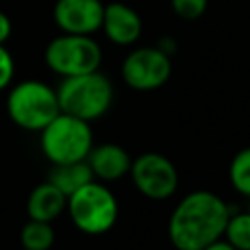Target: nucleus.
Segmentation results:
<instances>
[{"instance_id": "nucleus-21", "label": "nucleus", "mask_w": 250, "mask_h": 250, "mask_svg": "<svg viewBox=\"0 0 250 250\" xmlns=\"http://www.w3.org/2000/svg\"><path fill=\"white\" fill-rule=\"evenodd\" d=\"M203 250H236V248H234V246H230L227 240H221V238H219V240L211 242L209 246H205Z\"/></svg>"}, {"instance_id": "nucleus-2", "label": "nucleus", "mask_w": 250, "mask_h": 250, "mask_svg": "<svg viewBox=\"0 0 250 250\" xmlns=\"http://www.w3.org/2000/svg\"><path fill=\"white\" fill-rule=\"evenodd\" d=\"M57 100L62 113L94 121L102 117L113 102V86L100 70L66 76L57 88Z\"/></svg>"}, {"instance_id": "nucleus-9", "label": "nucleus", "mask_w": 250, "mask_h": 250, "mask_svg": "<svg viewBox=\"0 0 250 250\" xmlns=\"http://www.w3.org/2000/svg\"><path fill=\"white\" fill-rule=\"evenodd\" d=\"M104 6L102 0H57L53 20L62 33L92 35L102 27Z\"/></svg>"}, {"instance_id": "nucleus-17", "label": "nucleus", "mask_w": 250, "mask_h": 250, "mask_svg": "<svg viewBox=\"0 0 250 250\" xmlns=\"http://www.w3.org/2000/svg\"><path fill=\"white\" fill-rule=\"evenodd\" d=\"M170 6L182 20H197L207 10V0H170Z\"/></svg>"}, {"instance_id": "nucleus-18", "label": "nucleus", "mask_w": 250, "mask_h": 250, "mask_svg": "<svg viewBox=\"0 0 250 250\" xmlns=\"http://www.w3.org/2000/svg\"><path fill=\"white\" fill-rule=\"evenodd\" d=\"M14 72H16L14 59H12L10 51L4 45H0V90L10 86V82L14 78Z\"/></svg>"}, {"instance_id": "nucleus-3", "label": "nucleus", "mask_w": 250, "mask_h": 250, "mask_svg": "<svg viewBox=\"0 0 250 250\" xmlns=\"http://www.w3.org/2000/svg\"><path fill=\"white\" fill-rule=\"evenodd\" d=\"M39 133L41 150L51 164L86 160L88 152L94 146L90 123L62 111L55 115Z\"/></svg>"}, {"instance_id": "nucleus-6", "label": "nucleus", "mask_w": 250, "mask_h": 250, "mask_svg": "<svg viewBox=\"0 0 250 250\" xmlns=\"http://www.w3.org/2000/svg\"><path fill=\"white\" fill-rule=\"evenodd\" d=\"M102 59V47L92 35L61 33L45 47V64L62 78L100 70Z\"/></svg>"}, {"instance_id": "nucleus-15", "label": "nucleus", "mask_w": 250, "mask_h": 250, "mask_svg": "<svg viewBox=\"0 0 250 250\" xmlns=\"http://www.w3.org/2000/svg\"><path fill=\"white\" fill-rule=\"evenodd\" d=\"M223 236L236 250H250V211L230 213Z\"/></svg>"}, {"instance_id": "nucleus-11", "label": "nucleus", "mask_w": 250, "mask_h": 250, "mask_svg": "<svg viewBox=\"0 0 250 250\" xmlns=\"http://www.w3.org/2000/svg\"><path fill=\"white\" fill-rule=\"evenodd\" d=\"M86 162L96 180L113 182L129 174L133 160L123 146L115 143H104L100 146H92L86 156Z\"/></svg>"}, {"instance_id": "nucleus-5", "label": "nucleus", "mask_w": 250, "mask_h": 250, "mask_svg": "<svg viewBox=\"0 0 250 250\" xmlns=\"http://www.w3.org/2000/svg\"><path fill=\"white\" fill-rule=\"evenodd\" d=\"M66 209L74 227L84 234L92 236L111 230L119 215L115 195L111 193V189L98 184L96 180L88 182L72 195H68Z\"/></svg>"}, {"instance_id": "nucleus-14", "label": "nucleus", "mask_w": 250, "mask_h": 250, "mask_svg": "<svg viewBox=\"0 0 250 250\" xmlns=\"http://www.w3.org/2000/svg\"><path fill=\"white\" fill-rule=\"evenodd\" d=\"M20 242L23 250H51L55 244V229L47 221L29 219L20 230Z\"/></svg>"}, {"instance_id": "nucleus-10", "label": "nucleus", "mask_w": 250, "mask_h": 250, "mask_svg": "<svg viewBox=\"0 0 250 250\" xmlns=\"http://www.w3.org/2000/svg\"><path fill=\"white\" fill-rule=\"evenodd\" d=\"M100 29L113 45L129 47L137 43L143 33V20L131 6L123 2H109L104 6V18Z\"/></svg>"}, {"instance_id": "nucleus-16", "label": "nucleus", "mask_w": 250, "mask_h": 250, "mask_svg": "<svg viewBox=\"0 0 250 250\" xmlns=\"http://www.w3.org/2000/svg\"><path fill=\"white\" fill-rule=\"evenodd\" d=\"M229 178H230L232 188L238 193L250 197V146H246L234 154V158L230 160Z\"/></svg>"}, {"instance_id": "nucleus-4", "label": "nucleus", "mask_w": 250, "mask_h": 250, "mask_svg": "<svg viewBox=\"0 0 250 250\" xmlns=\"http://www.w3.org/2000/svg\"><path fill=\"white\" fill-rule=\"evenodd\" d=\"M10 119L25 131H41L55 115L61 113L57 90L41 80L18 82L6 98Z\"/></svg>"}, {"instance_id": "nucleus-12", "label": "nucleus", "mask_w": 250, "mask_h": 250, "mask_svg": "<svg viewBox=\"0 0 250 250\" xmlns=\"http://www.w3.org/2000/svg\"><path fill=\"white\" fill-rule=\"evenodd\" d=\"M66 195L53 186L49 180L35 186L27 197V217L35 221H47L53 223L66 207Z\"/></svg>"}, {"instance_id": "nucleus-19", "label": "nucleus", "mask_w": 250, "mask_h": 250, "mask_svg": "<svg viewBox=\"0 0 250 250\" xmlns=\"http://www.w3.org/2000/svg\"><path fill=\"white\" fill-rule=\"evenodd\" d=\"M10 35H12V20L4 12H0V45H4L10 39Z\"/></svg>"}, {"instance_id": "nucleus-8", "label": "nucleus", "mask_w": 250, "mask_h": 250, "mask_svg": "<svg viewBox=\"0 0 250 250\" xmlns=\"http://www.w3.org/2000/svg\"><path fill=\"white\" fill-rule=\"evenodd\" d=\"M131 180L148 199H168L178 189V170L174 162L160 152H143L131 162Z\"/></svg>"}, {"instance_id": "nucleus-1", "label": "nucleus", "mask_w": 250, "mask_h": 250, "mask_svg": "<svg viewBox=\"0 0 250 250\" xmlns=\"http://www.w3.org/2000/svg\"><path fill=\"white\" fill-rule=\"evenodd\" d=\"M230 207L213 191L188 193L168 219V238L176 250H203L223 238Z\"/></svg>"}, {"instance_id": "nucleus-20", "label": "nucleus", "mask_w": 250, "mask_h": 250, "mask_svg": "<svg viewBox=\"0 0 250 250\" xmlns=\"http://www.w3.org/2000/svg\"><path fill=\"white\" fill-rule=\"evenodd\" d=\"M160 51H164L168 57H172L174 55V51H176V41L172 39V37H168V35H164V37H160V41H158V45H156Z\"/></svg>"}, {"instance_id": "nucleus-7", "label": "nucleus", "mask_w": 250, "mask_h": 250, "mask_svg": "<svg viewBox=\"0 0 250 250\" xmlns=\"http://www.w3.org/2000/svg\"><path fill=\"white\" fill-rule=\"evenodd\" d=\"M170 74H172V61L156 45L137 47L121 62L123 82L139 92L158 90L168 82Z\"/></svg>"}, {"instance_id": "nucleus-13", "label": "nucleus", "mask_w": 250, "mask_h": 250, "mask_svg": "<svg viewBox=\"0 0 250 250\" xmlns=\"http://www.w3.org/2000/svg\"><path fill=\"white\" fill-rule=\"evenodd\" d=\"M47 180L68 197L76 189H80L82 186H86L88 182H92L96 178H94L88 162L78 160V162H66V164H53Z\"/></svg>"}]
</instances>
